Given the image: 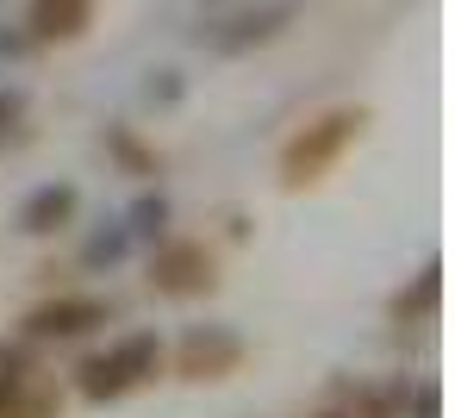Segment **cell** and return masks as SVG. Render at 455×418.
<instances>
[{"instance_id": "obj_20", "label": "cell", "mask_w": 455, "mask_h": 418, "mask_svg": "<svg viewBox=\"0 0 455 418\" xmlns=\"http://www.w3.org/2000/svg\"><path fill=\"white\" fill-rule=\"evenodd\" d=\"M318 418H349V412H343V406H324V412H318Z\"/></svg>"}, {"instance_id": "obj_16", "label": "cell", "mask_w": 455, "mask_h": 418, "mask_svg": "<svg viewBox=\"0 0 455 418\" xmlns=\"http://www.w3.org/2000/svg\"><path fill=\"white\" fill-rule=\"evenodd\" d=\"M7 418H63V399H57V393H32V387H26V399H20Z\"/></svg>"}, {"instance_id": "obj_1", "label": "cell", "mask_w": 455, "mask_h": 418, "mask_svg": "<svg viewBox=\"0 0 455 418\" xmlns=\"http://www.w3.org/2000/svg\"><path fill=\"white\" fill-rule=\"evenodd\" d=\"M368 125H374V113L368 107H355V100H343V107H324V113H312L287 144H281V157H275V175H281V188L287 194H306V188H318L362 138H368Z\"/></svg>"}, {"instance_id": "obj_6", "label": "cell", "mask_w": 455, "mask_h": 418, "mask_svg": "<svg viewBox=\"0 0 455 418\" xmlns=\"http://www.w3.org/2000/svg\"><path fill=\"white\" fill-rule=\"evenodd\" d=\"M287 20H293V0H275V7H256V13H237V20L206 26V32H200V44H206L212 57H243V51H256V44L281 38V32H287Z\"/></svg>"}, {"instance_id": "obj_7", "label": "cell", "mask_w": 455, "mask_h": 418, "mask_svg": "<svg viewBox=\"0 0 455 418\" xmlns=\"http://www.w3.org/2000/svg\"><path fill=\"white\" fill-rule=\"evenodd\" d=\"M76 219H82V188H76V181H44V188H32V194L20 200V213H13V225H20L26 237H63Z\"/></svg>"}, {"instance_id": "obj_14", "label": "cell", "mask_w": 455, "mask_h": 418, "mask_svg": "<svg viewBox=\"0 0 455 418\" xmlns=\"http://www.w3.org/2000/svg\"><path fill=\"white\" fill-rule=\"evenodd\" d=\"M38 374V343L32 337H0V381H32Z\"/></svg>"}, {"instance_id": "obj_3", "label": "cell", "mask_w": 455, "mask_h": 418, "mask_svg": "<svg viewBox=\"0 0 455 418\" xmlns=\"http://www.w3.org/2000/svg\"><path fill=\"white\" fill-rule=\"evenodd\" d=\"M144 281L156 300H200L219 287V250L200 244V237H156L150 244V262H144Z\"/></svg>"}, {"instance_id": "obj_19", "label": "cell", "mask_w": 455, "mask_h": 418, "mask_svg": "<svg viewBox=\"0 0 455 418\" xmlns=\"http://www.w3.org/2000/svg\"><path fill=\"white\" fill-rule=\"evenodd\" d=\"M26 387H32V381H0V418H7V412L26 399Z\"/></svg>"}, {"instance_id": "obj_13", "label": "cell", "mask_w": 455, "mask_h": 418, "mask_svg": "<svg viewBox=\"0 0 455 418\" xmlns=\"http://www.w3.org/2000/svg\"><path fill=\"white\" fill-rule=\"evenodd\" d=\"M132 250H138V244H132V231H125V225L113 219L107 231H94V237L82 244V269H94V275H100V269H119V262H125Z\"/></svg>"}, {"instance_id": "obj_11", "label": "cell", "mask_w": 455, "mask_h": 418, "mask_svg": "<svg viewBox=\"0 0 455 418\" xmlns=\"http://www.w3.org/2000/svg\"><path fill=\"white\" fill-rule=\"evenodd\" d=\"M119 225L132 231V244H144V250H150L156 237H169V225H175V200H169L156 181H144V194L125 206V219H119Z\"/></svg>"}, {"instance_id": "obj_2", "label": "cell", "mask_w": 455, "mask_h": 418, "mask_svg": "<svg viewBox=\"0 0 455 418\" xmlns=\"http://www.w3.org/2000/svg\"><path fill=\"white\" fill-rule=\"evenodd\" d=\"M163 374H169V343L156 331H125L107 350H94V356L76 362V393L88 406H119V399L144 393Z\"/></svg>"}, {"instance_id": "obj_8", "label": "cell", "mask_w": 455, "mask_h": 418, "mask_svg": "<svg viewBox=\"0 0 455 418\" xmlns=\"http://www.w3.org/2000/svg\"><path fill=\"white\" fill-rule=\"evenodd\" d=\"M94 13H100V0H32L26 7V38L32 44H76V38H88L94 32Z\"/></svg>"}, {"instance_id": "obj_17", "label": "cell", "mask_w": 455, "mask_h": 418, "mask_svg": "<svg viewBox=\"0 0 455 418\" xmlns=\"http://www.w3.org/2000/svg\"><path fill=\"white\" fill-rule=\"evenodd\" d=\"M20 119H26V88H0V138L20 132Z\"/></svg>"}, {"instance_id": "obj_18", "label": "cell", "mask_w": 455, "mask_h": 418, "mask_svg": "<svg viewBox=\"0 0 455 418\" xmlns=\"http://www.w3.org/2000/svg\"><path fill=\"white\" fill-rule=\"evenodd\" d=\"M144 94H150V107H175V100H181V76H175V69H156Z\"/></svg>"}, {"instance_id": "obj_9", "label": "cell", "mask_w": 455, "mask_h": 418, "mask_svg": "<svg viewBox=\"0 0 455 418\" xmlns=\"http://www.w3.org/2000/svg\"><path fill=\"white\" fill-rule=\"evenodd\" d=\"M436 306H443V262L430 256V262H424V269L387 300V318H393V325H430Z\"/></svg>"}, {"instance_id": "obj_15", "label": "cell", "mask_w": 455, "mask_h": 418, "mask_svg": "<svg viewBox=\"0 0 455 418\" xmlns=\"http://www.w3.org/2000/svg\"><path fill=\"white\" fill-rule=\"evenodd\" d=\"M436 412H443V387L436 381H418V387L405 381V418H436Z\"/></svg>"}, {"instance_id": "obj_5", "label": "cell", "mask_w": 455, "mask_h": 418, "mask_svg": "<svg viewBox=\"0 0 455 418\" xmlns=\"http://www.w3.org/2000/svg\"><path fill=\"white\" fill-rule=\"evenodd\" d=\"M107 325H113L107 293H51L20 318V337H32V343H82V337H94Z\"/></svg>"}, {"instance_id": "obj_12", "label": "cell", "mask_w": 455, "mask_h": 418, "mask_svg": "<svg viewBox=\"0 0 455 418\" xmlns=\"http://www.w3.org/2000/svg\"><path fill=\"white\" fill-rule=\"evenodd\" d=\"M349 418H405V381H368L337 399Z\"/></svg>"}, {"instance_id": "obj_10", "label": "cell", "mask_w": 455, "mask_h": 418, "mask_svg": "<svg viewBox=\"0 0 455 418\" xmlns=\"http://www.w3.org/2000/svg\"><path fill=\"white\" fill-rule=\"evenodd\" d=\"M100 144H107V157H113V169H119V175H132V181H156V175H163L156 144H144L132 125H119V119H113V125L100 132Z\"/></svg>"}, {"instance_id": "obj_4", "label": "cell", "mask_w": 455, "mask_h": 418, "mask_svg": "<svg viewBox=\"0 0 455 418\" xmlns=\"http://www.w3.org/2000/svg\"><path fill=\"white\" fill-rule=\"evenodd\" d=\"M243 362H250V343H243V331H231V325H188L181 343L169 350V374L188 381V387H219V381H231Z\"/></svg>"}]
</instances>
